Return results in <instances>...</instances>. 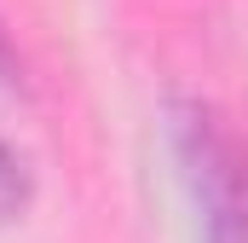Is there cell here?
<instances>
[{
	"instance_id": "2",
	"label": "cell",
	"mask_w": 248,
	"mask_h": 243,
	"mask_svg": "<svg viewBox=\"0 0 248 243\" xmlns=\"http://www.w3.org/2000/svg\"><path fill=\"white\" fill-rule=\"evenodd\" d=\"M23 203V168H17V156L0 145V214H12Z\"/></svg>"
},
{
	"instance_id": "1",
	"label": "cell",
	"mask_w": 248,
	"mask_h": 243,
	"mask_svg": "<svg viewBox=\"0 0 248 243\" xmlns=\"http://www.w3.org/2000/svg\"><path fill=\"white\" fill-rule=\"evenodd\" d=\"M168 145L179 162L202 243H248V139L202 99L168 104Z\"/></svg>"
}]
</instances>
